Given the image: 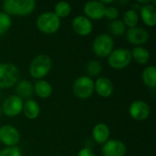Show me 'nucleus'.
Returning <instances> with one entry per match:
<instances>
[{
	"instance_id": "nucleus-1",
	"label": "nucleus",
	"mask_w": 156,
	"mask_h": 156,
	"mask_svg": "<svg viewBox=\"0 0 156 156\" xmlns=\"http://www.w3.org/2000/svg\"><path fill=\"white\" fill-rule=\"evenodd\" d=\"M4 12L8 16H24L31 14L36 8L34 0H5L3 2Z\"/></svg>"
},
{
	"instance_id": "nucleus-2",
	"label": "nucleus",
	"mask_w": 156,
	"mask_h": 156,
	"mask_svg": "<svg viewBox=\"0 0 156 156\" xmlns=\"http://www.w3.org/2000/svg\"><path fill=\"white\" fill-rule=\"evenodd\" d=\"M52 67V60L49 56L40 54L35 57L29 66V73L32 78L40 80L47 76Z\"/></svg>"
},
{
	"instance_id": "nucleus-3",
	"label": "nucleus",
	"mask_w": 156,
	"mask_h": 156,
	"mask_svg": "<svg viewBox=\"0 0 156 156\" xmlns=\"http://www.w3.org/2000/svg\"><path fill=\"white\" fill-rule=\"evenodd\" d=\"M37 27L38 30L44 34H54L60 27V18H58L54 12H44L37 17Z\"/></svg>"
},
{
	"instance_id": "nucleus-4",
	"label": "nucleus",
	"mask_w": 156,
	"mask_h": 156,
	"mask_svg": "<svg viewBox=\"0 0 156 156\" xmlns=\"http://www.w3.org/2000/svg\"><path fill=\"white\" fill-rule=\"evenodd\" d=\"M19 78L17 67L12 63H0V89H8L16 84Z\"/></svg>"
},
{
	"instance_id": "nucleus-5",
	"label": "nucleus",
	"mask_w": 156,
	"mask_h": 156,
	"mask_svg": "<svg viewBox=\"0 0 156 156\" xmlns=\"http://www.w3.org/2000/svg\"><path fill=\"white\" fill-rule=\"evenodd\" d=\"M131 51L127 48H117L113 49L108 56L109 65L115 69H122L130 65L132 62Z\"/></svg>"
},
{
	"instance_id": "nucleus-6",
	"label": "nucleus",
	"mask_w": 156,
	"mask_h": 156,
	"mask_svg": "<svg viewBox=\"0 0 156 156\" xmlns=\"http://www.w3.org/2000/svg\"><path fill=\"white\" fill-rule=\"evenodd\" d=\"M114 42L111 35L101 34L93 41L92 48L94 54L99 58L108 57L113 50Z\"/></svg>"
},
{
	"instance_id": "nucleus-7",
	"label": "nucleus",
	"mask_w": 156,
	"mask_h": 156,
	"mask_svg": "<svg viewBox=\"0 0 156 156\" xmlns=\"http://www.w3.org/2000/svg\"><path fill=\"white\" fill-rule=\"evenodd\" d=\"M72 90L77 98L88 99L94 92V81L88 76H81L74 81Z\"/></svg>"
},
{
	"instance_id": "nucleus-8",
	"label": "nucleus",
	"mask_w": 156,
	"mask_h": 156,
	"mask_svg": "<svg viewBox=\"0 0 156 156\" xmlns=\"http://www.w3.org/2000/svg\"><path fill=\"white\" fill-rule=\"evenodd\" d=\"M20 140V134L16 128L6 124L0 128V142L7 147L16 146Z\"/></svg>"
},
{
	"instance_id": "nucleus-9",
	"label": "nucleus",
	"mask_w": 156,
	"mask_h": 156,
	"mask_svg": "<svg viewBox=\"0 0 156 156\" xmlns=\"http://www.w3.org/2000/svg\"><path fill=\"white\" fill-rule=\"evenodd\" d=\"M129 113L131 117L136 121H144L150 116L151 109L147 102L142 100H137L131 103Z\"/></svg>"
},
{
	"instance_id": "nucleus-10",
	"label": "nucleus",
	"mask_w": 156,
	"mask_h": 156,
	"mask_svg": "<svg viewBox=\"0 0 156 156\" xmlns=\"http://www.w3.org/2000/svg\"><path fill=\"white\" fill-rule=\"evenodd\" d=\"M24 101L16 95L10 96L5 100L2 106V112L8 117L17 116L23 110Z\"/></svg>"
},
{
	"instance_id": "nucleus-11",
	"label": "nucleus",
	"mask_w": 156,
	"mask_h": 156,
	"mask_svg": "<svg viewBox=\"0 0 156 156\" xmlns=\"http://www.w3.org/2000/svg\"><path fill=\"white\" fill-rule=\"evenodd\" d=\"M126 39L136 47H142L149 40V33L144 27H134L128 28L125 32Z\"/></svg>"
},
{
	"instance_id": "nucleus-12",
	"label": "nucleus",
	"mask_w": 156,
	"mask_h": 156,
	"mask_svg": "<svg viewBox=\"0 0 156 156\" xmlns=\"http://www.w3.org/2000/svg\"><path fill=\"white\" fill-rule=\"evenodd\" d=\"M105 5L101 1H90L85 4L83 10L85 16L90 20H98L104 16Z\"/></svg>"
},
{
	"instance_id": "nucleus-13",
	"label": "nucleus",
	"mask_w": 156,
	"mask_h": 156,
	"mask_svg": "<svg viewBox=\"0 0 156 156\" xmlns=\"http://www.w3.org/2000/svg\"><path fill=\"white\" fill-rule=\"evenodd\" d=\"M103 156H125L126 146L119 140H108L102 146Z\"/></svg>"
},
{
	"instance_id": "nucleus-14",
	"label": "nucleus",
	"mask_w": 156,
	"mask_h": 156,
	"mask_svg": "<svg viewBox=\"0 0 156 156\" xmlns=\"http://www.w3.org/2000/svg\"><path fill=\"white\" fill-rule=\"evenodd\" d=\"M92 23L85 16H78L72 21V28L75 33L81 37L90 35L92 31Z\"/></svg>"
},
{
	"instance_id": "nucleus-15",
	"label": "nucleus",
	"mask_w": 156,
	"mask_h": 156,
	"mask_svg": "<svg viewBox=\"0 0 156 156\" xmlns=\"http://www.w3.org/2000/svg\"><path fill=\"white\" fill-rule=\"evenodd\" d=\"M94 90L102 98H109L113 93L114 88L112 80L105 77L99 78L94 82Z\"/></svg>"
},
{
	"instance_id": "nucleus-16",
	"label": "nucleus",
	"mask_w": 156,
	"mask_h": 156,
	"mask_svg": "<svg viewBox=\"0 0 156 156\" xmlns=\"http://www.w3.org/2000/svg\"><path fill=\"white\" fill-rule=\"evenodd\" d=\"M110 128L105 123H98L92 130V137L99 144H104L110 138Z\"/></svg>"
},
{
	"instance_id": "nucleus-17",
	"label": "nucleus",
	"mask_w": 156,
	"mask_h": 156,
	"mask_svg": "<svg viewBox=\"0 0 156 156\" xmlns=\"http://www.w3.org/2000/svg\"><path fill=\"white\" fill-rule=\"evenodd\" d=\"M141 16L144 23L148 27H154L156 25V8L151 3L145 4L141 8Z\"/></svg>"
},
{
	"instance_id": "nucleus-18",
	"label": "nucleus",
	"mask_w": 156,
	"mask_h": 156,
	"mask_svg": "<svg viewBox=\"0 0 156 156\" xmlns=\"http://www.w3.org/2000/svg\"><path fill=\"white\" fill-rule=\"evenodd\" d=\"M22 112H24L25 116L27 119L34 120L38 117V115L40 113V107L35 100L29 99L24 102Z\"/></svg>"
},
{
	"instance_id": "nucleus-19",
	"label": "nucleus",
	"mask_w": 156,
	"mask_h": 156,
	"mask_svg": "<svg viewBox=\"0 0 156 156\" xmlns=\"http://www.w3.org/2000/svg\"><path fill=\"white\" fill-rule=\"evenodd\" d=\"M16 92L20 99L29 100L34 93V86L28 80H20L16 87Z\"/></svg>"
},
{
	"instance_id": "nucleus-20",
	"label": "nucleus",
	"mask_w": 156,
	"mask_h": 156,
	"mask_svg": "<svg viewBox=\"0 0 156 156\" xmlns=\"http://www.w3.org/2000/svg\"><path fill=\"white\" fill-rule=\"evenodd\" d=\"M34 92L41 99H47L52 94V86L46 80H37L34 85Z\"/></svg>"
},
{
	"instance_id": "nucleus-21",
	"label": "nucleus",
	"mask_w": 156,
	"mask_h": 156,
	"mask_svg": "<svg viewBox=\"0 0 156 156\" xmlns=\"http://www.w3.org/2000/svg\"><path fill=\"white\" fill-rule=\"evenodd\" d=\"M142 79L144 83L149 88H155L156 86V69L154 66L146 67L143 73Z\"/></svg>"
},
{
	"instance_id": "nucleus-22",
	"label": "nucleus",
	"mask_w": 156,
	"mask_h": 156,
	"mask_svg": "<svg viewBox=\"0 0 156 156\" xmlns=\"http://www.w3.org/2000/svg\"><path fill=\"white\" fill-rule=\"evenodd\" d=\"M132 58L139 64H146L150 59V52L143 47H135L131 51Z\"/></svg>"
},
{
	"instance_id": "nucleus-23",
	"label": "nucleus",
	"mask_w": 156,
	"mask_h": 156,
	"mask_svg": "<svg viewBox=\"0 0 156 156\" xmlns=\"http://www.w3.org/2000/svg\"><path fill=\"white\" fill-rule=\"evenodd\" d=\"M109 31L112 36L120 37L125 34L126 32V26L121 19H115L112 21L109 25Z\"/></svg>"
},
{
	"instance_id": "nucleus-24",
	"label": "nucleus",
	"mask_w": 156,
	"mask_h": 156,
	"mask_svg": "<svg viewBox=\"0 0 156 156\" xmlns=\"http://www.w3.org/2000/svg\"><path fill=\"white\" fill-rule=\"evenodd\" d=\"M122 22L129 28L137 27V24L139 22V15H138V13L133 9L127 10L123 15Z\"/></svg>"
},
{
	"instance_id": "nucleus-25",
	"label": "nucleus",
	"mask_w": 156,
	"mask_h": 156,
	"mask_svg": "<svg viewBox=\"0 0 156 156\" xmlns=\"http://www.w3.org/2000/svg\"><path fill=\"white\" fill-rule=\"evenodd\" d=\"M71 12V5L65 1H61L56 4L54 7V13L58 18L67 17Z\"/></svg>"
},
{
	"instance_id": "nucleus-26",
	"label": "nucleus",
	"mask_w": 156,
	"mask_h": 156,
	"mask_svg": "<svg viewBox=\"0 0 156 156\" xmlns=\"http://www.w3.org/2000/svg\"><path fill=\"white\" fill-rule=\"evenodd\" d=\"M12 25L11 16L5 12H0V37L5 35Z\"/></svg>"
},
{
	"instance_id": "nucleus-27",
	"label": "nucleus",
	"mask_w": 156,
	"mask_h": 156,
	"mask_svg": "<svg viewBox=\"0 0 156 156\" xmlns=\"http://www.w3.org/2000/svg\"><path fill=\"white\" fill-rule=\"evenodd\" d=\"M102 67L100 61L98 60H91L87 65V72L91 77H97L101 73Z\"/></svg>"
},
{
	"instance_id": "nucleus-28",
	"label": "nucleus",
	"mask_w": 156,
	"mask_h": 156,
	"mask_svg": "<svg viewBox=\"0 0 156 156\" xmlns=\"http://www.w3.org/2000/svg\"><path fill=\"white\" fill-rule=\"evenodd\" d=\"M0 156H22L20 149L16 146L6 147L0 151Z\"/></svg>"
},
{
	"instance_id": "nucleus-29",
	"label": "nucleus",
	"mask_w": 156,
	"mask_h": 156,
	"mask_svg": "<svg viewBox=\"0 0 156 156\" xmlns=\"http://www.w3.org/2000/svg\"><path fill=\"white\" fill-rule=\"evenodd\" d=\"M119 16V10L117 9V7L115 6H108L105 8V12H104V16H106L108 19L113 21L115 19H117Z\"/></svg>"
},
{
	"instance_id": "nucleus-30",
	"label": "nucleus",
	"mask_w": 156,
	"mask_h": 156,
	"mask_svg": "<svg viewBox=\"0 0 156 156\" xmlns=\"http://www.w3.org/2000/svg\"><path fill=\"white\" fill-rule=\"evenodd\" d=\"M77 156H95V154L93 153V151L89 148V147H85V148H82L79 153Z\"/></svg>"
},
{
	"instance_id": "nucleus-31",
	"label": "nucleus",
	"mask_w": 156,
	"mask_h": 156,
	"mask_svg": "<svg viewBox=\"0 0 156 156\" xmlns=\"http://www.w3.org/2000/svg\"><path fill=\"white\" fill-rule=\"evenodd\" d=\"M1 115H2V109L0 108V117H1Z\"/></svg>"
}]
</instances>
